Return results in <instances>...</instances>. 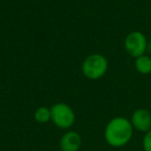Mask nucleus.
Returning a JSON list of instances; mask_svg holds the SVG:
<instances>
[{
    "mask_svg": "<svg viewBox=\"0 0 151 151\" xmlns=\"http://www.w3.org/2000/svg\"><path fill=\"white\" fill-rule=\"evenodd\" d=\"M108 70V60L101 54H92L86 57L82 64V73L90 80H97Z\"/></svg>",
    "mask_w": 151,
    "mask_h": 151,
    "instance_id": "obj_2",
    "label": "nucleus"
},
{
    "mask_svg": "<svg viewBox=\"0 0 151 151\" xmlns=\"http://www.w3.org/2000/svg\"><path fill=\"white\" fill-rule=\"evenodd\" d=\"M132 127L142 132L151 130V113L146 109H139L132 113L130 118Z\"/></svg>",
    "mask_w": 151,
    "mask_h": 151,
    "instance_id": "obj_5",
    "label": "nucleus"
},
{
    "mask_svg": "<svg viewBox=\"0 0 151 151\" xmlns=\"http://www.w3.org/2000/svg\"><path fill=\"white\" fill-rule=\"evenodd\" d=\"M136 65L137 70L142 75H148L151 73V57L147 55H142V56L136 58Z\"/></svg>",
    "mask_w": 151,
    "mask_h": 151,
    "instance_id": "obj_7",
    "label": "nucleus"
},
{
    "mask_svg": "<svg viewBox=\"0 0 151 151\" xmlns=\"http://www.w3.org/2000/svg\"><path fill=\"white\" fill-rule=\"evenodd\" d=\"M51 120L56 126L66 129L73 125L76 115L73 110L64 103H58L51 108Z\"/></svg>",
    "mask_w": 151,
    "mask_h": 151,
    "instance_id": "obj_3",
    "label": "nucleus"
},
{
    "mask_svg": "<svg viewBox=\"0 0 151 151\" xmlns=\"http://www.w3.org/2000/svg\"><path fill=\"white\" fill-rule=\"evenodd\" d=\"M132 132L134 127L129 120L124 117H116L106 126L105 139L110 146L119 148L129 142Z\"/></svg>",
    "mask_w": 151,
    "mask_h": 151,
    "instance_id": "obj_1",
    "label": "nucleus"
},
{
    "mask_svg": "<svg viewBox=\"0 0 151 151\" xmlns=\"http://www.w3.org/2000/svg\"><path fill=\"white\" fill-rule=\"evenodd\" d=\"M82 146V138L77 132H65L60 140L61 151H79Z\"/></svg>",
    "mask_w": 151,
    "mask_h": 151,
    "instance_id": "obj_6",
    "label": "nucleus"
},
{
    "mask_svg": "<svg viewBox=\"0 0 151 151\" xmlns=\"http://www.w3.org/2000/svg\"><path fill=\"white\" fill-rule=\"evenodd\" d=\"M34 119L38 123H47L51 120V110L47 107H40L34 112Z\"/></svg>",
    "mask_w": 151,
    "mask_h": 151,
    "instance_id": "obj_8",
    "label": "nucleus"
},
{
    "mask_svg": "<svg viewBox=\"0 0 151 151\" xmlns=\"http://www.w3.org/2000/svg\"><path fill=\"white\" fill-rule=\"evenodd\" d=\"M147 40L146 36L140 31H132L126 36L124 40L125 51L132 57H138L144 55L147 51Z\"/></svg>",
    "mask_w": 151,
    "mask_h": 151,
    "instance_id": "obj_4",
    "label": "nucleus"
},
{
    "mask_svg": "<svg viewBox=\"0 0 151 151\" xmlns=\"http://www.w3.org/2000/svg\"><path fill=\"white\" fill-rule=\"evenodd\" d=\"M147 52H148L149 55L151 56V40L147 42Z\"/></svg>",
    "mask_w": 151,
    "mask_h": 151,
    "instance_id": "obj_10",
    "label": "nucleus"
},
{
    "mask_svg": "<svg viewBox=\"0 0 151 151\" xmlns=\"http://www.w3.org/2000/svg\"><path fill=\"white\" fill-rule=\"evenodd\" d=\"M143 148L144 151H151V130L146 132L143 139Z\"/></svg>",
    "mask_w": 151,
    "mask_h": 151,
    "instance_id": "obj_9",
    "label": "nucleus"
}]
</instances>
